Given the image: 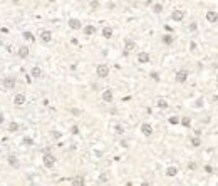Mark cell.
<instances>
[{"label": "cell", "instance_id": "cell-1", "mask_svg": "<svg viewBox=\"0 0 218 186\" xmlns=\"http://www.w3.org/2000/svg\"><path fill=\"white\" fill-rule=\"evenodd\" d=\"M55 163H57V158H55L52 153L45 151V153H44V156H42V164H44V168L52 169V168L55 166Z\"/></svg>", "mask_w": 218, "mask_h": 186}, {"label": "cell", "instance_id": "cell-2", "mask_svg": "<svg viewBox=\"0 0 218 186\" xmlns=\"http://www.w3.org/2000/svg\"><path fill=\"white\" fill-rule=\"evenodd\" d=\"M2 86H4L5 91H12V89H15V86H17V79H15L14 76H7L2 80Z\"/></svg>", "mask_w": 218, "mask_h": 186}, {"label": "cell", "instance_id": "cell-3", "mask_svg": "<svg viewBox=\"0 0 218 186\" xmlns=\"http://www.w3.org/2000/svg\"><path fill=\"white\" fill-rule=\"evenodd\" d=\"M96 76L99 79H106L109 76V66L107 64H97L96 66Z\"/></svg>", "mask_w": 218, "mask_h": 186}, {"label": "cell", "instance_id": "cell-4", "mask_svg": "<svg viewBox=\"0 0 218 186\" xmlns=\"http://www.w3.org/2000/svg\"><path fill=\"white\" fill-rule=\"evenodd\" d=\"M174 80H176L178 84H185L186 80H188V70L186 69H178L176 74H174Z\"/></svg>", "mask_w": 218, "mask_h": 186}, {"label": "cell", "instance_id": "cell-5", "mask_svg": "<svg viewBox=\"0 0 218 186\" xmlns=\"http://www.w3.org/2000/svg\"><path fill=\"white\" fill-rule=\"evenodd\" d=\"M134 49H136V42L133 39H126V40H124V49H123V54L124 55H129Z\"/></svg>", "mask_w": 218, "mask_h": 186}, {"label": "cell", "instance_id": "cell-6", "mask_svg": "<svg viewBox=\"0 0 218 186\" xmlns=\"http://www.w3.org/2000/svg\"><path fill=\"white\" fill-rule=\"evenodd\" d=\"M101 99H102V102H106V104H111V102L114 101L113 89H104V91L101 92Z\"/></svg>", "mask_w": 218, "mask_h": 186}, {"label": "cell", "instance_id": "cell-7", "mask_svg": "<svg viewBox=\"0 0 218 186\" xmlns=\"http://www.w3.org/2000/svg\"><path fill=\"white\" fill-rule=\"evenodd\" d=\"M67 27H69L71 30H81L84 25H82V22H81L79 18L72 17V18H69V20H67Z\"/></svg>", "mask_w": 218, "mask_h": 186}, {"label": "cell", "instance_id": "cell-8", "mask_svg": "<svg viewBox=\"0 0 218 186\" xmlns=\"http://www.w3.org/2000/svg\"><path fill=\"white\" fill-rule=\"evenodd\" d=\"M71 186H86V176L84 175H76L71 178Z\"/></svg>", "mask_w": 218, "mask_h": 186}, {"label": "cell", "instance_id": "cell-9", "mask_svg": "<svg viewBox=\"0 0 218 186\" xmlns=\"http://www.w3.org/2000/svg\"><path fill=\"white\" fill-rule=\"evenodd\" d=\"M25 102H27V97H25V94H24V92H18V94L14 96V104H15L17 107H22Z\"/></svg>", "mask_w": 218, "mask_h": 186}, {"label": "cell", "instance_id": "cell-10", "mask_svg": "<svg viewBox=\"0 0 218 186\" xmlns=\"http://www.w3.org/2000/svg\"><path fill=\"white\" fill-rule=\"evenodd\" d=\"M139 129H141V134H143V136H146V138L153 136V126H151L149 122H143Z\"/></svg>", "mask_w": 218, "mask_h": 186}, {"label": "cell", "instance_id": "cell-11", "mask_svg": "<svg viewBox=\"0 0 218 186\" xmlns=\"http://www.w3.org/2000/svg\"><path fill=\"white\" fill-rule=\"evenodd\" d=\"M7 163H8L10 168H15V169H18V166H20V161H18V158L15 156V154H8L7 156Z\"/></svg>", "mask_w": 218, "mask_h": 186}, {"label": "cell", "instance_id": "cell-12", "mask_svg": "<svg viewBox=\"0 0 218 186\" xmlns=\"http://www.w3.org/2000/svg\"><path fill=\"white\" fill-rule=\"evenodd\" d=\"M17 55L20 59H27L30 55V49H29V45H20V47L17 49Z\"/></svg>", "mask_w": 218, "mask_h": 186}, {"label": "cell", "instance_id": "cell-13", "mask_svg": "<svg viewBox=\"0 0 218 186\" xmlns=\"http://www.w3.org/2000/svg\"><path fill=\"white\" fill-rule=\"evenodd\" d=\"M40 40H42L44 44H49V42L52 40V32H51V30H47V29L40 30Z\"/></svg>", "mask_w": 218, "mask_h": 186}, {"label": "cell", "instance_id": "cell-14", "mask_svg": "<svg viewBox=\"0 0 218 186\" xmlns=\"http://www.w3.org/2000/svg\"><path fill=\"white\" fill-rule=\"evenodd\" d=\"M101 34H102V37H104L106 40H109V39H113V35H114V30H113V27L104 25V27H102V30H101Z\"/></svg>", "mask_w": 218, "mask_h": 186}, {"label": "cell", "instance_id": "cell-15", "mask_svg": "<svg viewBox=\"0 0 218 186\" xmlns=\"http://www.w3.org/2000/svg\"><path fill=\"white\" fill-rule=\"evenodd\" d=\"M183 18H185V12L183 10H173L171 12V20H173V22H181Z\"/></svg>", "mask_w": 218, "mask_h": 186}, {"label": "cell", "instance_id": "cell-16", "mask_svg": "<svg viewBox=\"0 0 218 186\" xmlns=\"http://www.w3.org/2000/svg\"><path fill=\"white\" fill-rule=\"evenodd\" d=\"M18 129H20V124H18V121H8V124H7V131L10 132V134L17 132Z\"/></svg>", "mask_w": 218, "mask_h": 186}, {"label": "cell", "instance_id": "cell-17", "mask_svg": "<svg viewBox=\"0 0 218 186\" xmlns=\"http://www.w3.org/2000/svg\"><path fill=\"white\" fill-rule=\"evenodd\" d=\"M151 60V55H149V52H139L138 54V62L139 64H148V62Z\"/></svg>", "mask_w": 218, "mask_h": 186}, {"label": "cell", "instance_id": "cell-18", "mask_svg": "<svg viewBox=\"0 0 218 186\" xmlns=\"http://www.w3.org/2000/svg\"><path fill=\"white\" fill-rule=\"evenodd\" d=\"M42 69H40L39 66H34L32 69H30V77H32V79H40V77H42Z\"/></svg>", "mask_w": 218, "mask_h": 186}, {"label": "cell", "instance_id": "cell-19", "mask_svg": "<svg viewBox=\"0 0 218 186\" xmlns=\"http://www.w3.org/2000/svg\"><path fill=\"white\" fill-rule=\"evenodd\" d=\"M206 22H210V24H216V22H218V12H215V10L206 12Z\"/></svg>", "mask_w": 218, "mask_h": 186}, {"label": "cell", "instance_id": "cell-20", "mask_svg": "<svg viewBox=\"0 0 218 186\" xmlns=\"http://www.w3.org/2000/svg\"><path fill=\"white\" fill-rule=\"evenodd\" d=\"M176 175H178V168L176 166H168L164 169V176H168V178H174Z\"/></svg>", "mask_w": 218, "mask_h": 186}, {"label": "cell", "instance_id": "cell-21", "mask_svg": "<svg viewBox=\"0 0 218 186\" xmlns=\"http://www.w3.org/2000/svg\"><path fill=\"white\" fill-rule=\"evenodd\" d=\"M82 32H84L86 37H91V35H94V34L97 32V29H96L94 25H86V27H82Z\"/></svg>", "mask_w": 218, "mask_h": 186}, {"label": "cell", "instance_id": "cell-22", "mask_svg": "<svg viewBox=\"0 0 218 186\" xmlns=\"http://www.w3.org/2000/svg\"><path fill=\"white\" fill-rule=\"evenodd\" d=\"M190 144H191V148H200L201 146L200 136H190Z\"/></svg>", "mask_w": 218, "mask_h": 186}, {"label": "cell", "instance_id": "cell-23", "mask_svg": "<svg viewBox=\"0 0 218 186\" xmlns=\"http://www.w3.org/2000/svg\"><path fill=\"white\" fill-rule=\"evenodd\" d=\"M180 124H181L183 128H191V117L190 116H183V117H180Z\"/></svg>", "mask_w": 218, "mask_h": 186}, {"label": "cell", "instance_id": "cell-24", "mask_svg": "<svg viewBox=\"0 0 218 186\" xmlns=\"http://www.w3.org/2000/svg\"><path fill=\"white\" fill-rule=\"evenodd\" d=\"M161 42H163L164 45H171L174 42V37L171 35V34H164V35L161 37Z\"/></svg>", "mask_w": 218, "mask_h": 186}, {"label": "cell", "instance_id": "cell-25", "mask_svg": "<svg viewBox=\"0 0 218 186\" xmlns=\"http://www.w3.org/2000/svg\"><path fill=\"white\" fill-rule=\"evenodd\" d=\"M156 106H158V109L164 111V109H168V107H170V104H168V101H166V99L160 97V99L156 101Z\"/></svg>", "mask_w": 218, "mask_h": 186}, {"label": "cell", "instance_id": "cell-26", "mask_svg": "<svg viewBox=\"0 0 218 186\" xmlns=\"http://www.w3.org/2000/svg\"><path fill=\"white\" fill-rule=\"evenodd\" d=\"M22 39L25 40V42H35V35L32 32H29V30H25V32L22 34Z\"/></svg>", "mask_w": 218, "mask_h": 186}, {"label": "cell", "instance_id": "cell-27", "mask_svg": "<svg viewBox=\"0 0 218 186\" xmlns=\"http://www.w3.org/2000/svg\"><path fill=\"white\" fill-rule=\"evenodd\" d=\"M107 181H109V175H107V173H101L99 178H97V183H99V184H102V183H107Z\"/></svg>", "mask_w": 218, "mask_h": 186}, {"label": "cell", "instance_id": "cell-28", "mask_svg": "<svg viewBox=\"0 0 218 186\" xmlns=\"http://www.w3.org/2000/svg\"><path fill=\"white\" fill-rule=\"evenodd\" d=\"M22 142H24V146H32L34 139L30 138V136H24V138H22Z\"/></svg>", "mask_w": 218, "mask_h": 186}, {"label": "cell", "instance_id": "cell-29", "mask_svg": "<svg viewBox=\"0 0 218 186\" xmlns=\"http://www.w3.org/2000/svg\"><path fill=\"white\" fill-rule=\"evenodd\" d=\"M89 7H91V10H97V8L101 7V2H99V0H91V2H89Z\"/></svg>", "mask_w": 218, "mask_h": 186}, {"label": "cell", "instance_id": "cell-30", "mask_svg": "<svg viewBox=\"0 0 218 186\" xmlns=\"http://www.w3.org/2000/svg\"><path fill=\"white\" fill-rule=\"evenodd\" d=\"M168 122H170L171 126H176V124H180V117L178 116H170L168 117Z\"/></svg>", "mask_w": 218, "mask_h": 186}, {"label": "cell", "instance_id": "cell-31", "mask_svg": "<svg viewBox=\"0 0 218 186\" xmlns=\"http://www.w3.org/2000/svg\"><path fill=\"white\" fill-rule=\"evenodd\" d=\"M163 12V5L161 4H153V14H161Z\"/></svg>", "mask_w": 218, "mask_h": 186}, {"label": "cell", "instance_id": "cell-32", "mask_svg": "<svg viewBox=\"0 0 218 186\" xmlns=\"http://www.w3.org/2000/svg\"><path fill=\"white\" fill-rule=\"evenodd\" d=\"M188 169L190 171H196V169H198V163H196V161H190L188 163Z\"/></svg>", "mask_w": 218, "mask_h": 186}, {"label": "cell", "instance_id": "cell-33", "mask_svg": "<svg viewBox=\"0 0 218 186\" xmlns=\"http://www.w3.org/2000/svg\"><path fill=\"white\" fill-rule=\"evenodd\" d=\"M149 77H151V79L154 80V82H160V79H161V77H160V74H158L156 70H153V72L149 74Z\"/></svg>", "mask_w": 218, "mask_h": 186}, {"label": "cell", "instance_id": "cell-34", "mask_svg": "<svg viewBox=\"0 0 218 186\" xmlns=\"http://www.w3.org/2000/svg\"><path fill=\"white\" fill-rule=\"evenodd\" d=\"M205 173H206V175H213V173H215V169L211 168L210 164H206V166H205Z\"/></svg>", "mask_w": 218, "mask_h": 186}, {"label": "cell", "instance_id": "cell-35", "mask_svg": "<svg viewBox=\"0 0 218 186\" xmlns=\"http://www.w3.org/2000/svg\"><path fill=\"white\" fill-rule=\"evenodd\" d=\"M51 134H52V138H54V139H61V132H59V131H52Z\"/></svg>", "mask_w": 218, "mask_h": 186}, {"label": "cell", "instance_id": "cell-36", "mask_svg": "<svg viewBox=\"0 0 218 186\" xmlns=\"http://www.w3.org/2000/svg\"><path fill=\"white\" fill-rule=\"evenodd\" d=\"M196 29H198V27H196V22L190 24V30H191V32H196Z\"/></svg>", "mask_w": 218, "mask_h": 186}, {"label": "cell", "instance_id": "cell-37", "mask_svg": "<svg viewBox=\"0 0 218 186\" xmlns=\"http://www.w3.org/2000/svg\"><path fill=\"white\" fill-rule=\"evenodd\" d=\"M71 132H72V134H79V128H77V126H72V128H71Z\"/></svg>", "mask_w": 218, "mask_h": 186}, {"label": "cell", "instance_id": "cell-38", "mask_svg": "<svg viewBox=\"0 0 218 186\" xmlns=\"http://www.w3.org/2000/svg\"><path fill=\"white\" fill-rule=\"evenodd\" d=\"M116 132H117V134H123V132H124L123 126H116Z\"/></svg>", "mask_w": 218, "mask_h": 186}, {"label": "cell", "instance_id": "cell-39", "mask_svg": "<svg viewBox=\"0 0 218 186\" xmlns=\"http://www.w3.org/2000/svg\"><path fill=\"white\" fill-rule=\"evenodd\" d=\"M5 122V116H4V113H0V126Z\"/></svg>", "mask_w": 218, "mask_h": 186}, {"label": "cell", "instance_id": "cell-40", "mask_svg": "<svg viewBox=\"0 0 218 186\" xmlns=\"http://www.w3.org/2000/svg\"><path fill=\"white\" fill-rule=\"evenodd\" d=\"M190 49H191V51H196V44H195V42H191V44H190Z\"/></svg>", "mask_w": 218, "mask_h": 186}, {"label": "cell", "instance_id": "cell-41", "mask_svg": "<svg viewBox=\"0 0 218 186\" xmlns=\"http://www.w3.org/2000/svg\"><path fill=\"white\" fill-rule=\"evenodd\" d=\"M164 29H166V32H173V27H170V25H164Z\"/></svg>", "mask_w": 218, "mask_h": 186}, {"label": "cell", "instance_id": "cell-42", "mask_svg": "<svg viewBox=\"0 0 218 186\" xmlns=\"http://www.w3.org/2000/svg\"><path fill=\"white\" fill-rule=\"evenodd\" d=\"M20 2H22V0H12V4H14V5H18Z\"/></svg>", "mask_w": 218, "mask_h": 186}, {"label": "cell", "instance_id": "cell-43", "mask_svg": "<svg viewBox=\"0 0 218 186\" xmlns=\"http://www.w3.org/2000/svg\"><path fill=\"white\" fill-rule=\"evenodd\" d=\"M139 186H151V184H149L148 181H143V183H141V184H139Z\"/></svg>", "mask_w": 218, "mask_h": 186}, {"label": "cell", "instance_id": "cell-44", "mask_svg": "<svg viewBox=\"0 0 218 186\" xmlns=\"http://www.w3.org/2000/svg\"><path fill=\"white\" fill-rule=\"evenodd\" d=\"M126 186H133V183H131V181H129V183H126Z\"/></svg>", "mask_w": 218, "mask_h": 186}]
</instances>
